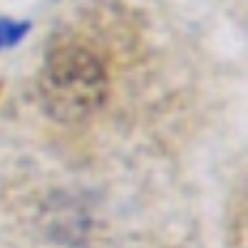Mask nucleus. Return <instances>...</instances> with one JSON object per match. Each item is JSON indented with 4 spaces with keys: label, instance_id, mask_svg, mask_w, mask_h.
<instances>
[{
    "label": "nucleus",
    "instance_id": "1",
    "mask_svg": "<svg viewBox=\"0 0 248 248\" xmlns=\"http://www.w3.org/2000/svg\"><path fill=\"white\" fill-rule=\"evenodd\" d=\"M40 94L45 109L55 119H85L107 97V72L90 50L79 45H60L45 60Z\"/></svg>",
    "mask_w": 248,
    "mask_h": 248
},
{
    "label": "nucleus",
    "instance_id": "2",
    "mask_svg": "<svg viewBox=\"0 0 248 248\" xmlns=\"http://www.w3.org/2000/svg\"><path fill=\"white\" fill-rule=\"evenodd\" d=\"M30 30V23H17L10 17H0V50L20 43Z\"/></svg>",
    "mask_w": 248,
    "mask_h": 248
}]
</instances>
